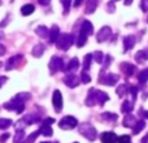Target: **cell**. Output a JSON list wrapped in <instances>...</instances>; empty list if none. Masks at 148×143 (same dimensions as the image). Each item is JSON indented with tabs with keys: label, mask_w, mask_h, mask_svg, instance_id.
Returning <instances> with one entry per match:
<instances>
[{
	"label": "cell",
	"mask_w": 148,
	"mask_h": 143,
	"mask_svg": "<svg viewBox=\"0 0 148 143\" xmlns=\"http://www.w3.org/2000/svg\"><path fill=\"white\" fill-rule=\"evenodd\" d=\"M78 130H79V133L84 137V138H87L88 141H91V142H94L95 139L97 138L96 129H95L90 122H82L81 125H79Z\"/></svg>",
	"instance_id": "cell-1"
},
{
	"label": "cell",
	"mask_w": 148,
	"mask_h": 143,
	"mask_svg": "<svg viewBox=\"0 0 148 143\" xmlns=\"http://www.w3.org/2000/svg\"><path fill=\"white\" fill-rule=\"evenodd\" d=\"M74 42V36L72 34H60L59 38L56 39V46L59 50H61V51H68V50L70 48V46L73 44Z\"/></svg>",
	"instance_id": "cell-2"
},
{
	"label": "cell",
	"mask_w": 148,
	"mask_h": 143,
	"mask_svg": "<svg viewBox=\"0 0 148 143\" xmlns=\"http://www.w3.org/2000/svg\"><path fill=\"white\" fill-rule=\"evenodd\" d=\"M4 108L8 111H16L17 113H22L23 109H25V104H23V102H21V100L14 98V99H12L10 102L5 103Z\"/></svg>",
	"instance_id": "cell-3"
},
{
	"label": "cell",
	"mask_w": 148,
	"mask_h": 143,
	"mask_svg": "<svg viewBox=\"0 0 148 143\" xmlns=\"http://www.w3.org/2000/svg\"><path fill=\"white\" fill-rule=\"evenodd\" d=\"M78 125V121H77L75 117L73 116H65L64 118H61L59 122V126L64 130H70V129H74Z\"/></svg>",
	"instance_id": "cell-4"
},
{
	"label": "cell",
	"mask_w": 148,
	"mask_h": 143,
	"mask_svg": "<svg viewBox=\"0 0 148 143\" xmlns=\"http://www.w3.org/2000/svg\"><path fill=\"white\" fill-rule=\"evenodd\" d=\"M64 69H65V65L61 57H59V56L52 57L51 61H49V72H51V74H55L59 70H64Z\"/></svg>",
	"instance_id": "cell-5"
},
{
	"label": "cell",
	"mask_w": 148,
	"mask_h": 143,
	"mask_svg": "<svg viewBox=\"0 0 148 143\" xmlns=\"http://www.w3.org/2000/svg\"><path fill=\"white\" fill-rule=\"evenodd\" d=\"M118 78L120 77L114 73H108V74H104V72L101 70V77L99 78V82L103 85H108V86H114L117 83Z\"/></svg>",
	"instance_id": "cell-6"
},
{
	"label": "cell",
	"mask_w": 148,
	"mask_h": 143,
	"mask_svg": "<svg viewBox=\"0 0 148 143\" xmlns=\"http://www.w3.org/2000/svg\"><path fill=\"white\" fill-rule=\"evenodd\" d=\"M91 91H92V95H94V98H95V102H96V104L104 105V103L109 100V95H108L107 92L101 91V90L91 89Z\"/></svg>",
	"instance_id": "cell-7"
},
{
	"label": "cell",
	"mask_w": 148,
	"mask_h": 143,
	"mask_svg": "<svg viewBox=\"0 0 148 143\" xmlns=\"http://www.w3.org/2000/svg\"><path fill=\"white\" fill-rule=\"evenodd\" d=\"M52 104L55 107V111L60 113L62 111V95L60 90H55L53 95H52Z\"/></svg>",
	"instance_id": "cell-8"
},
{
	"label": "cell",
	"mask_w": 148,
	"mask_h": 143,
	"mask_svg": "<svg viewBox=\"0 0 148 143\" xmlns=\"http://www.w3.org/2000/svg\"><path fill=\"white\" fill-rule=\"evenodd\" d=\"M110 35H112V29H110L109 26H103L96 34V41L99 42V43H103V42L107 41Z\"/></svg>",
	"instance_id": "cell-9"
},
{
	"label": "cell",
	"mask_w": 148,
	"mask_h": 143,
	"mask_svg": "<svg viewBox=\"0 0 148 143\" xmlns=\"http://www.w3.org/2000/svg\"><path fill=\"white\" fill-rule=\"evenodd\" d=\"M64 83L68 87H70V89H75L79 85V77H77L75 74H73V73H69L64 77Z\"/></svg>",
	"instance_id": "cell-10"
},
{
	"label": "cell",
	"mask_w": 148,
	"mask_h": 143,
	"mask_svg": "<svg viewBox=\"0 0 148 143\" xmlns=\"http://www.w3.org/2000/svg\"><path fill=\"white\" fill-rule=\"evenodd\" d=\"M100 141L103 143H116L118 141V137L113 131H105L100 135Z\"/></svg>",
	"instance_id": "cell-11"
},
{
	"label": "cell",
	"mask_w": 148,
	"mask_h": 143,
	"mask_svg": "<svg viewBox=\"0 0 148 143\" xmlns=\"http://www.w3.org/2000/svg\"><path fill=\"white\" fill-rule=\"evenodd\" d=\"M135 46V36L134 35H127L123 38V51L127 52Z\"/></svg>",
	"instance_id": "cell-12"
},
{
	"label": "cell",
	"mask_w": 148,
	"mask_h": 143,
	"mask_svg": "<svg viewBox=\"0 0 148 143\" xmlns=\"http://www.w3.org/2000/svg\"><path fill=\"white\" fill-rule=\"evenodd\" d=\"M21 59H22V55H14V56L9 57V59H8V61H7V67H5V69H7V70L13 69V68H14L16 65L21 61Z\"/></svg>",
	"instance_id": "cell-13"
},
{
	"label": "cell",
	"mask_w": 148,
	"mask_h": 143,
	"mask_svg": "<svg viewBox=\"0 0 148 143\" xmlns=\"http://www.w3.org/2000/svg\"><path fill=\"white\" fill-rule=\"evenodd\" d=\"M121 70L125 73L126 77H131L135 73V67L133 64H129V63H122L121 64Z\"/></svg>",
	"instance_id": "cell-14"
},
{
	"label": "cell",
	"mask_w": 148,
	"mask_h": 143,
	"mask_svg": "<svg viewBox=\"0 0 148 143\" xmlns=\"http://www.w3.org/2000/svg\"><path fill=\"white\" fill-rule=\"evenodd\" d=\"M122 124H123V126H125V128H134V125L136 124V118L134 117L131 113H126V116H125V118H123Z\"/></svg>",
	"instance_id": "cell-15"
},
{
	"label": "cell",
	"mask_w": 148,
	"mask_h": 143,
	"mask_svg": "<svg viewBox=\"0 0 148 143\" xmlns=\"http://www.w3.org/2000/svg\"><path fill=\"white\" fill-rule=\"evenodd\" d=\"M87 36H88V34H87L83 29H81V30H79V34H78V38H77V47H79V48L83 47L84 43L87 42Z\"/></svg>",
	"instance_id": "cell-16"
},
{
	"label": "cell",
	"mask_w": 148,
	"mask_h": 143,
	"mask_svg": "<svg viewBox=\"0 0 148 143\" xmlns=\"http://www.w3.org/2000/svg\"><path fill=\"white\" fill-rule=\"evenodd\" d=\"M135 60L139 63V64H142V63H146L148 60V50H140V51L136 52L135 55Z\"/></svg>",
	"instance_id": "cell-17"
},
{
	"label": "cell",
	"mask_w": 148,
	"mask_h": 143,
	"mask_svg": "<svg viewBox=\"0 0 148 143\" xmlns=\"http://www.w3.org/2000/svg\"><path fill=\"white\" fill-rule=\"evenodd\" d=\"M59 35H60V29H59V26L57 25H53L51 28V30H49V42L51 43H55L56 42V39L59 38Z\"/></svg>",
	"instance_id": "cell-18"
},
{
	"label": "cell",
	"mask_w": 148,
	"mask_h": 143,
	"mask_svg": "<svg viewBox=\"0 0 148 143\" xmlns=\"http://www.w3.org/2000/svg\"><path fill=\"white\" fill-rule=\"evenodd\" d=\"M97 1L99 0H87L86 4V14H92L97 8Z\"/></svg>",
	"instance_id": "cell-19"
},
{
	"label": "cell",
	"mask_w": 148,
	"mask_h": 143,
	"mask_svg": "<svg viewBox=\"0 0 148 143\" xmlns=\"http://www.w3.org/2000/svg\"><path fill=\"white\" fill-rule=\"evenodd\" d=\"M44 50H46V47H44V44H35L33 48V51H31V54H33L34 57H40L42 55L44 54Z\"/></svg>",
	"instance_id": "cell-20"
},
{
	"label": "cell",
	"mask_w": 148,
	"mask_h": 143,
	"mask_svg": "<svg viewBox=\"0 0 148 143\" xmlns=\"http://www.w3.org/2000/svg\"><path fill=\"white\" fill-rule=\"evenodd\" d=\"M22 120L25 121L26 125H33V124L39 122V121H40V117L36 116V115H27V116H25Z\"/></svg>",
	"instance_id": "cell-21"
},
{
	"label": "cell",
	"mask_w": 148,
	"mask_h": 143,
	"mask_svg": "<svg viewBox=\"0 0 148 143\" xmlns=\"http://www.w3.org/2000/svg\"><path fill=\"white\" fill-rule=\"evenodd\" d=\"M78 68H79V60L77 59V57H73V59L69 61L68 67H65V69H64V70H66V72H72V70H77Z\"/></svg>",
	"instance_id": "cell-22"
},
{
	"label": "cell",
	"mask_w": 148,
	"mask_h": 143,
	"mask_svg": "<svg viewBox=\"0 0 148 143\" xmlns=\"http://www.w3.org/2000/svg\"><path fill=\"white\" fill-rule=\"evenodd\" d=\"M35 33H36V35H39L40 38H47V36L49 35L48 28H46V26H43V25L38 26V28L35 29Z\"/></svg>",
	"instance_id": "cell-23"
},
{
	"label": "cell",
	"mask_w": 148,
	"mask_h": 143,
	"mask_svg": "<svg viewBox=\"0 0 148 143\" xmlns=\"http://www.w3.org/2000/svg\"><path fill=\"white\" fill-rule=\"evenodd\" d=\"M144 128H146V121L144 120L136 121V124L134 125V129H133V134H139Z\"/></svg>",
	"instance_id": "cell-24"
},
{
	"label": "cell",
	"mask_w": 148,
	"mask_h": 143,
	"mask_svg": "<svg viewBox=\"0 0 148 143\" xmlns=\"http://www.w3.org/2000/svg\"><path fill=\"white\" fill-rule=\"evenodd\" d=\"M81 29H83V30L86 31L88 35H91V34L94 33V26H92V23L90 22V21H87V20H84L83 22H82Z\"/></svg>",
	"instance_id": "cell-25"
},
{
	"label": "cell",
	"mask_w": 148,
	"mask_h": 143,
	"mask_svg": "<svg viewBox=\"0 0 148 143\" xmlns=\"http://www.w3.org/2000/svg\"><path fill=\"white\" fill-rule=\"evenodd\" d=\"M35 10V7L33 4H25L22 8H21V14L22 16H29Z\"/></svg>",
	"instance_id": "cell-26"
},
{
	"label": "cell",
	"mask_w": 148,
	"mask_h": 143,
	"mask_svg": "<svg viewBox=\"0 0 148 143\" xmlns=\"http://www.w3.org/2000/svg\"><path fill=\"white\" fill-rule=\"evenodd\" d=\"M133 107H134V103L133 102L125 100V102L122 103V105H121V111H122L123 113H131V111H133Z\"/></svg>",
	"instance_id": "cell-27"
},
{
	"label": "cell",
	"mask_w": 148,
	"mask_h": 143,
	"mask_svg": "<svg viewBox=\"0 0 148 143\" xmlns=\"http://www.w3.org/2000/svg\"><path fill=\"white\" fill-rule=\"evenodd\" d=\"M39 133L40 134H43L44 137H51L52 134H53V130H52V128H51V125H42V128L39 129Z\"/></svg>",
	"instance_id": "cell-28"
},
{
	"label": "cell",
	"mask_w": 148,
	"mask_h": 143,
	"mask_svg": "<svg viewBox=\"0 0 148 143\" xmlns=\"http://www.w3.org/2000/svg\"><path fill=\"white\" fill-rule=\"evenodd\" d=\"M138 81H139V83H146V82L148 81V68H146V69L139 72Z\"/></svg>",
	"instance_id": "cell-29"
},
{
	"label": "cell",
	"mask_w": 148,
	"mask_h": 143,
	"mask_svg": "<svg viewBox=\"0 0 148 143\" xmlns=\"http://www.w3.org/2000/svg\"><path fill=\"white\" fill-rule=\"evenodd\" d=\"M23 139H25V131H23V129H20V130L16 131V135H14L13 142L14 143H21Z\"/></svg>",
	"instance_id": "cell-30"
},
{
	"label": "cell",
	"mask_w": 148,
	"mask_h": 143,
	"mask_svg": "<svg viewBox=\"0 0 148 143\" xmlns=\"http://www.w3.org/2000/svg\"><path fill=\"white\" fill-rule=\"evenodd\" d=\"M127 91H129V87L126 86V85H120V86L116 89V94H117L120 98L125 96V94H126Z\"/></svg>",
	"instance_id": "cell-31"
},
{
	"label": "cell",
	"mask_w": 148,
	"mask_h": 143,
	"mask_svg": "<svg viewBox=\"0 0 148 143\" xmlns=\"http://www.w3.org/2000/svg\"><path fill=\"white\" fill-rule=\"evenodd\" d=\"M91 61H92V55L87 54L83 59V70H88L91 67Z\"/></svg>",
	"instance_id": "cell-32"
},
{
	"label": "cell",
	"mask_w": 148,
	"mask_h": 143,
	"mask_svg": "<svg viewBox=\"0 0 148 143\" xmlns=\"http://www.w3.org/2000/svg\"><path fill=\"white\" fill-rule=\"evenodd\" d=\"M92 59H94L97 64H103V61H104V55H103L101 51H96L92 55Z\"/></svg>",
	"instance_id": "cell-33"
},
{
	"label": "cell",
	"mask_w": 148,
	"mask_h": 143,
	"mask_svg": "<svg viewBox=\"0 0 148 143\" xmlns=\"http://www.w3.org/2000/svg\"><path fill=\"white\" fill-rule=\"evenodd\" d=\"M39 134H40V133H39V130H38V131H34V133H31L30 135L27 137V138L23 139V141L21 142V143H34V141H35V139L38 138Z\"/></svg>",
	"instance_id": "cell-34"
},
{
	"label": "cell",
	"mask_w": 148,
	"mask_h": 143,
	"mask_svg": "<svg viewBox=\"0 0 148 143\" xmlns=\"http://www.w3.org/2000/svg\"><path fill=\"white\" fill-rule=\"evenodd\" d=\"M30 98H31V94H30V92H20V94L16 95V99L21 100V102H23V103H25L26 100H29Z\"/></svg>",
	"instance_id": "cell-35"
},
{
	"label": "cell",
	"mask_w": 148,
	"mask_h": 143,
	"mask_svg": "<svg viewBox=\"0 0 148 143\" xmlns=\"http://www.w3.org/2000/svg\"><path fill=\"white\" fill-rule=\"evenodd\" d=\"M103 118H105L107 121H116L118 118V116L116 115V113H110V112H104L101 115Z\"/></svg>",
	"instance_id": "cell-36"
},
{
	"label": "cell",
	"mask_w": 148,
	"mask_h": 143,
	"mask_svg": "<svg viewBox=\"0 0 148 143\" xmlns=\"http://www.w3.org/2000/svg\"><path fill=\"white\" fill-rule=\"evenodd\" d=\"M12 125L10 118H0V129H7Z\"/></svg>",
	"instance_id": "cell-37"
},
{
	"label": "cell",
	"mask_w": 148,
	"mask_h": 143,
	"mask_svg": "<svg viewBox=\"0 0 148 143\" xmlns=\"http://www.w3.org/2000/svg\"><path fill=\"white\" fill-rule=\"evenodd\" d=\"M81 81L82 83H90L91 82V77H90V74L87 73V70H83L81 74Z\"/></svg>",
	"instance_id": "cell-38"
},
{
	"label": "cell",
	"mask_w": 148,
	"mask_h": 143,
	"mask_svg": "<svg viewBox=\"0 0 148 143\" xmlns=\"http://www.w3.org/2000/svg\"><path fill=\"white\" fill-rule=\"evenodd\" d=\"M61 4L64 5V13L66 14V13L69 12V7H70V4H72V0H61Z\"/></svg>",
	"instance_id": "cell-39"
},
{
	"label": "cell",
	"mask_w": 148,
	"mask_h": 143,
	"mask_svg": "<svg viewBox=\"0 0 148 143\" xmlns=\"http://www.w3.org/2000/svg\"><path fill=\"white\" fill-rule=\"evenodd\" d=\"M130 135H126V134H125V135H121L120 137V138H118V143H130Z\"/></svg>",
	"instance_id": "cell-40"
},
{
	"label": "cell",
	"mask_w": 148,
	"mask_h": 143,
	"mask_svg": "<svg viewBox=\"0 0 148 143\" xmlns=\"http://www.w3.org/2000/svg\"><path fill=\"white\" fill-rule=\"evenodd\" d=\"M107 10L109 13H114V10H116V5H114V1H109L107 4Z\"/></svg>",
	"instance_id": "cell-41"
},
{
	"label": "cell",
	"mask_w": 148,
	"mask_h": 143,
	"mask_svg": "<svg viewBox=\"0 0 148 143\" xmlns=\"http://www.w3.org/2000/svg\"><path fill=\"white\" fill-rule=\"evenodd\" d=\"M129 91H130L131 95H133V100H135L136 99V92H138V87L130 86V87H129Z\"/></svg>",
	"instance_id": "cell-42"
},
{
	"label": "cell",
	"mask_w": 148,
	"mask_h": 143,
	"mask_svg": "<svg viewBox=\"0 0 148 143\" xmlns=\"http://www.w3.org/2000/svg\"><path fill=\"white\" fill-rule=\"evenodd\" d=\"M140 8L143 12H148V0H142L140 1Z\"/></svg>",
	"instance_id": "cell-43"
},
{
	"label": "cell",
	"mask_w": 148,
	"mask_h": 143,
	"mask_svg": "<svg viewBox=\"0 0 148 143\" xmlns=\"http://www.w3.org/2000/svg\"><path fill=\"white\" fill-rule=\"evenodd\" d=\"M9 137H10V134H9V133H5V134H3V135L0 137V142H1V143L7 142L8 139H9Z\"/></svg>",
	"instance_id": "cell-44"
},
{
	"label": "cell",
	"mask_w": 148,
	"mask_h": 143,
	"mask_svg": "<svg viewBox=\"0 0 148 143\" xmlns=\"http://www.w3.org/2000/svg\"><path fill=\"white\" fill-rule=\"evenodd\" d=\"M55 122V118H52V117H47L46 120L43 121V124L44 125H52V124Z\"/></svg>",
	"instance_id": "cell-45"
},
{
	"label": "cell",
	"mask_w": 148,
	"mask_h": 143,
	"mask_svg": "<svg viewBox=\"0 0 148 143\" xmlns=\"http://www.w3.org/2000/svg\"><path fill=\"white\" fill-rule=\"evenodd\" d=\"M5 51H7V50H5V46L0 43V56H3V55L5 54Z\"/></svg>",
	"instance_id": "cell-46"
},
{
	"label": "cell",
	"mask_w": 148,
	"mask_h": 143,
	"mask_svg": "<svg viewBox=\"0 0 148 143\" xmlns=\"http://www.w3.org/2000/svg\"><path fill=\"white\" fill-rule=\"evenodd\" d=\"M38 1H39V4H42V5H47V4H49L51 0H38Z\"/></svg>",
	"instance_id": "cell-47"
},
{
	"label": "cell",
	"mask_w": 148,
	"mask_h": 143,
	"mask_svg": "<svg viewBox=\"0 0 148 143\" xmlns=\"http://www.w3.org/2000/svg\"><path fill=\"white\" fill-rule=\"evenodd\" d=\"M82 1H83V0H74V7H75V8H78L79 5L82 4Z\"/></svg>",
	"instance_id": "cell-48"
},
{
	"label": "cell",
	"mask_w": 148,
	"mask_h": 143,
	"mask_svg": "<svg viewBox=\"0 0 148 143\" xmlns=\"http://www.w3.org/2000/svg\"><path fill=\"white\" fill-rule=\"evenodd\" d=\"M140 143H148V133L146 134V135H144V138L142 139V142Z\"/></svg>",
	"instance_id": "cell-49"
},
{
	"label": "cell",
	"mask_w": 148,
	"mask_h": 143,
	"mask_svg": "<svg viewBox=\"0 0 148 143\" xmlns=\"http://www.w3.org/2000/svg\"><path fill=\"white\" fill-rule=\"evenodd\" d=\"M5 81H7V78H5V77H0V87L3 86V83H4Z\"/></svg>",
	"instance_id": "cell-50"
},
{
	"label": "cell",
	"mask_w": 148,
	"mask_h": 143,
	"mask_svg": "<svg viewBox=\"0 0 148 143\" xmlns=\"http://www.w3.org/2000/svg\"><path fill=\"white\" fill-rule=\"evenodd\" d=\"M133 4V0H125V5L126 7H129V5Z\"/></svg>",
	"instance_id": "cell-51"
},
{
	"label": "cell",
	"mask_w": 148,
	"mask_h": 143,
	"mask_svg": "<svg viewBox=\"0 0 148 143\" xmlns=\"http://www.w3.org/2000/svg\"><path fill=\"white\" fill-rule=\"evenodd\" d=\"M142 113L144 115V118H148V112H143V111H142Z\"/></svg>",
	"instance_id": "cell-52"
},
{
	"label": "cell",
	"mask_w": 148,
	"mask_h": 143,
	"mask_svg": "<svg viewBox=\"0 0 148 143\" xmlns=\"http://www.w3.org/2000/svg\"><path fill=\"white\" fill-rule=\"evenodd\" d=\"M42 143H49V142H42Z\"/></svg>",
	"instance_id": "cell-53"
},
{
	"label": "cell",
	"mask_w": 148,
	"mask_h": 143,
	"mask_svg": "<svg viewBox=\"0 0 148 143\" xmlns=\"http://www.w3.org/2000/svg\"><path fill=\"white\" fill-rule=\"evenodd\" d=\"M0 5H1V0H0Z\"/></svg>",
	"instance_id": "cell-54"
},
{
	"label": "cell",
	"mask_w": 148,
	"mask_h": 143,
	"mask_svg": "<svg viewBox=\"0 0 148 143\" xmlns=\"http://www.w3.org/2000/svg\"><path fill=\"white\" fill-rule=\"evenodd\" d=\"M0 67H1V63H0Z\"/></svg>",
	"instance_id": "cell-55"
},
{
	"label": "cell",
	"mask_w": 148,
	"mask_h": 143,
	"mask_svg": "<svg viewBox=\"0 0 148 143\" xmlns=\"http://www.w3.org/2000/svg\"><path fill=\"white\" fill-rule=\"evenodd\" d=\"M113 1H117V0H113Z\"/></svg>",
	"instance_id": "cell-56"
},
{
	"label": "cell",
	"mask_w": 148,
	"mask_h": 143,
	"mask_svg": "<svg viewBox=\"0 0 148 143\" xmlns=\"http://www.w3.org/2000/svg\"><path fill=\"white\" fill-rule=\"evenodd\" d=\"M55 143H59V142H55Z\"/></svg>",
	"instance_id": "cell-57"
},
{
	"label": "cell",
	"mask_w": 148,
	"mask_h": 143,
	"mask_svg": "<svg viewBox=\"0 0 148 143\" xmlns=\"http://www.w3.org/2000/svg\"><path fill=\"white\" fill-rule=\"evenodd\" d=\"M74 143H78V142H74Z\"/></svg>",
	"instance_id": "cell-58"
}]
</instances>
